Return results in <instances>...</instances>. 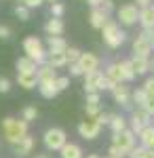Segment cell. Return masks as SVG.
<instances>
[{
	"mask_svg": "<svg viewBox=\"0 0 154 158\" xmlns=\"http://www.w3.org/2000/svg\"><path fill=\"white\" fill-rule=\"evenodd\" d=\"M99 11L104 13V15H110V13L114 11V2H112V0H104V2H101V6H99Z\"/></svg>",
	"mask_w": 154,
	"mask_h": 158,
	"instance_id": "obj_38",
	"label": "cell"
},
{
	"mask_svg": "<svg viewBox=\"0 0 154 158\" xmlns=\"http://www.w3.org/2000/svg\"><path fill=\"white\" fill-rule=\"evenodd\" d=\"M70 74H72V76H84L83 68H80L78 63H70Z\"/></svg>",
	"mask_w": 154,
	"mask_h": 158,
	"instance_id": "obj_44",
	"label": "cell"
},
{
	"mask_svg": "<svg viewBox=\"0 0 154 158\" xmlns=\"http://www.w3.org/2000/svg\"><path fill=\"white\" fill-rule=\"evenodd\" d=\"M38 89H40V95L47 99H53L59 91H57V86H55V80H49V82H38Z\"/></svg>",
	"mask_w": 154,
	"mask_h": 158,
	"instance_id": "obj_23",
	"label": "cell"
},
{
	"mask_svg": "<svg viewBox=\"0 0 154 158\" xmlns=\"http://www.w3.org/2000/svg\"><path fill=\"white\" fill-rule=\"evenodd\" d=\"M135 114H137V116H139V118H142V122H143V124H146V127H148V124H150V118H152V116H148V114H146V112H143V110H137V112H135Z\"/></svg>",
	"mask_w": 154,
	"mask_h": 158,
	"instance_id": "obj_45",
	"label": "cell"
},
{
	"mask_svg": "<svg viewBox=\"0 0 154 158\" xmlns=\"http://www.w3.org/2000/svg\"><path fill=\"white\" fill-rule=\"evenodd\" d=\"M143 127H146V124L142 122V118H139V116L133 112V114H131V118H129V131H131L133 135H139V133L143 131Z\"/></svg>",
	"mask_w": 154,
	"mask_h": 158,
	"instance_id": "obj_28",
	"label": "cell"
},
{
	"mask_svg": "<svg viewBox=\"0 0 154 158\" xmlns=\"http://www.w3.org/2000/svg\"><path fill=\"white\" fill-rule=\"evenodd\" d=\"M112 97H114V101H116V103H120L122 108L133 110L131 91H129V86H125L122 82H120V85H114V89H112Z\"/></svg>",
	"mask_w": 154,
	"mask_h": 158,
	"instance_id": "obj_7",
	"label": "cell"
},
{
	"mask_svg": "<svg viewBox=\"0 0 154 158\" xmlns=\"http://www.w3.org/2000/svg\"><path fill=\"white\" fill-rule=\"evenodd\" d=\"M24 51H25V57L32 59L36 65L47 63V51L42 49V42H40L36 36H28L24 40Z\"/></svg>",
	"mask_w": 154,
	"mask_h": 158,
	"instance_id": "obj_3",
	"label": "cell"
},
{
	"mask_svg": "<svg viewBox=\"0 0 154 158\" xmlns=\"http://www.w3.org/2000/svg\"><path fill=\"white\" fill-rule=\"evenodd\" d=\"M61 158H83V150L78 143H66V146L59 150Z\"/></svg>",
	"mask_w": 154,
	"mask_h": 158,
	"instance_id": "obj_20",
	"label": "cell"
},
{
	"mask_svg": "<svg viewBox=\"0 0 154 158\" xmlns=\"http://www.w3.org/2000/svg\"><path fill=\"white\" fill-rule=\"evenodd\" d=\"M11 91V80L9 78H0V93H9Z\"/></svg>",
	"mask_w": 154,
	"mask_h": 158,
	"instance_id": "obj_43",
	"label": "cell"
},
{
	"mask_svg": "<svg viewBox=\"0 0 154 158\" xmlns=\"http://www.w3.org/2000/svg\"><path fill=\"white\" fill-rule=\"evenodd\" d=\"M78 65L83 68L84 74H89V72H95L99 68V59H97V55H93V53H80Z\"/></svg>",
	"mask_w": 154,
	"mask_h": 158,
	"instance_id": "obj_11",
	"label": "cell"
},
{
	"mask_svg": "<svg viewBox=\"0 0 154 158\" xmlns=\"http://www.w3.org/2000/svg\"><path fill=\"white\" fill-rule=\"evenodd\" d=\"M36 76H38V82H49V80H55L57 78V70L51 68L49 63H42V65H38Z\"/></svg>",
	"mask_w": 154,
	"mask_h": 158,
	"instance_id": "obj_13",
	"label": "cell"
},
{
	"mask_svg": "<svg viewBox=\"0 0 154 158\" xmlns=\"http://www.w3.org/2000/svg\"><path fill=\"white\" fill-rule=\"evenodd\" d=\"M99 131H101V127H99L93 118H91V120H83L78 124V133H80V137H84V139H95V137H99Z\"/></svg>",
	"mask_w": 154,
	"mask_h": 158,
	"instance_id": "obj_9",
	"label": "cell"
},
{
	"mask_svg": "<svg viewBox=\"0 0 154 158\" xmlns=\"http://www.w3.org/2000/svg\"><path fill=\"white\" fill-rule=\"evenodd\" d=\"M135 2H137L135 6H139V9H146V6H150V4H152V0H135Z\"/></svg>",
	"mask_w": 154,
	"mask_h": 158,
	"instance_id": "obj_49",
	"label": "cell"
},
{
	"mask_svg": "<svg viewBox=\"0 0 154 158\" xmlns=\"http://www.w3.org/2000/svg\"><path fill=\"white\" fill-rule=\"evenodd\" d=\"M112 146L118 148L122 154H129L131 150L135 148V135L131 133L129 129H125L120 133H112Z\"/></svg>",
	"mask_w": 154,
	"mask_h": 158,
	"instance_id": "obj_5",
	"label": "cell"
},
{
	"mask_svg": "<svg viewBox=\"0 0 154 158\" xmlns=\"http://www.w3.org/2000/svg\"><path fill=\"white\" fill-rule=\"evenodd\" d=\"M108 154H110L112 158H122V156H125V154L120 152L118 148H114V146H110V150H108Z\"/></svg>",
	"mask_w": 154,
	"mask_h": 158,
	"instance_id": "obj_46",
	"label": "cell"
},
{
	"mask_svg": "<svg viewBox=\"0 0 154 158\" xmlns=\"http://www.w3.org/2000/svg\"><path fill=\"white\" fill-rule=\"evenodd\" d=\"M17 82H19V86H24V89H34V86H38V76H36V72L32 74H17Z\"/></svg>",
	"mask_w": 154,
	"mask_h": 158,
	"instance_id": "obj_18",
	"label": "cell"
},
{
	"mask_svg": "<svg viewBox=\"0 0 154 158\" xmlns=\"http://www.w3.org/2000/svg\"><path fill=\"white\" fill-rule=\"evenodd\" d=\"M106 78H110L114 85H120L122 82V76H120V70H118V63H110L106 68V74H104Z\"/></svg>",
	"mask_w": 154,
	"mask_h": 158,
	"instance_id": "obj_27",
	"label": "cell"
},
{
	"mask_svg": "<svg viewBox=\"0 0 154 158\" xmlns=\"http://www.w3.org/2000/svg\"><path fill=\"white\" fill-rule=\"evenodd\" d=\"M15 15H17L21 21H25V19H30V9H25L24 4H17V6H15Z\"/></svg>",
	"mask_w": 154,
	"mask_h": 158,
	"instance_id": "obj_35",
	"label": "cell"
},
{
	"mask_svg": "<svg viewBox=\"0 0 154 158\" xmlns=\"http://www.w3.org/2000/svg\"><path fill=\"white\" fill-rule=\"evenodd\" d=\"M139 141H142L143 148H148V150H154V124H148V127H143V131L139 135Z\"/></svg>",
	"mask_w": 154,
	"mask_h": 158,
	"instance_id": "obj_16",
	"label": "cell"
},
{
	"mask_svg": "<svg viewBox=\"0 0 154 158\" xmlns=\"http://www.w3.org/2000/svg\"><path fill=\"white\" fill-rule=\"evenodd\" d=\"M101 2H104V0H87V4H89L91 9H99V6H101Z\"/></svg>",
	"mask_w": 154,
	"mask_h": 158,
	"instance_id": "obj_48",
	"label": "cell"
},
{
	"mask_svg": "<svg viewBox=\"0 0 154 158\" xmlns=\"http://www.w3.org/2000/svg\"><path fill=\"white\" fill-rule=\"evenodd\" d=\"M150 6H152V9H154V0H152V4H150Z\"/></svg>",
	"mask_w": 154,
	"mask_h": 158,
	"instance_id": "obj_55",
	"label": "cell"
},
{
	"mask_svg": "<svg viewBox=\"0 0 154 158\" xmlns=\"http://www.w3.org/2000/svg\"><path fill=\"white\" fill-rule=\"evenodd\" d=\"M36 116H38V110H36V106H25V108H24V114H21V120L30 124L32 120H36Z\"/></svg>",
	"mask_w": 154,
	"mask_h": 158,
	"instance_id": "obj_30",
	"label": "cell"
},
{
	"mask_svg": "<svg viewBox=\"0 0 154 158\" xmlns=\"http://www.w3.org/2000/svg\"><path fill=\"white\" fill-rule=\"evenodd\" d=\"M80 53H83V51L74 49V47H68V51H66V59H68V65H70V63H78V59H80Z\"/></svg>",
	"mask_w": 154,
	"mask_h": 158,
	"instance_id": "obj_31",
	"label": "cell"
},
{
	"mask_svg": "<svg viewBox=\"0 0 154 158\" xmlns=\"http://www.w3.org/2000/svg\"><path fill=\"white\" fill-rule=\"evenodd\" d=\"M63 30H66V25H63V21L61 19H49L47 23H45V32H47L49 36H61L63 34Z\"/></svg>",
	"mask_w": 154,
	"mask_h": 158,
	"instance_id": "obj_15",
	"label": "cell"
},
{
	"mask_svg": "<svg viewBox=\"0 0 154 158\" xmlns=\"http://www.w3.org/2000/svg\"><path fill=\"white\" fill-rule=\"evenodd\" d=\"M68 42L61 36H49V53H66Z\"/></svg>",
	"mask_w": 154,
	"mask_h": 158,
	"instance_id": "obj_17",
	"label": "cell"
},
{
	"mask_svg": "<svg viewBox=\"0 0 154 158\" xmlns=\"http://www.w3.org/2000/svg\"><path fill=\"white\" fill-rule=\"evenodd\" d=\"M139 23H142L143 30H154V9L152 6L139 9Z\"/></svg>",
	"mask_w": 154,
	"mask_h": 158,
	"instance_id": "obj_14",
	"label": "cell"
},
{
	"mask_svg": "<svg viewBox=\"0 0 154 158\" xmlns=\"http://www.w3.org/2000/svg\"><path fill=\"white\" fill-rule=\"evenodd\" d=\"M87 158H101V156H97V154H91V156H87Z\"/></svg>",
	"mask_w": 154,
	"mask_h": 158,
	"instance_id": "obj_52",
	"label": "cell"
},
{
	"mask_svg": "<svg viewBox=\"0 0 154 158\" xmlns=\"http://www.w3.org/2000/svg\"><path fill=\"white\" fill-rule=\"evenodd\" d=\"M143 93L146 95H152L154 97V76H150V78H146V82H143Z\"/></svg>",
	"mask_w": 154,
	"mask_h": 158,
	"instance_id": "obj_37",
	"label": "cell"
},
{
	"mask_svg": "<svg viewBox=\"0 0 154 158\" xmlns=\"http://www.w3.org/2000/svg\"><path fill=\"white\" fill-rule=\"evenodd\" d=\"M32 150H34V137L25 135L21 141H17V143L13 146V154H17V156H28V154H32Z\"/></svg>",
	"mask_w": 154,
	"mask_h": 158,
	"instance_id": "obj_12",
	"label": "cell"
},
{
	"mask_svg": "<svg viewBox=\"0 0 154 158\" xmlns=\"http://www.w3.org/2000/svg\"><path fill=\"white\" fill-rule=\"evenodd\" d=\"M47 63L51 68H63L68 65V59H66V53H47Z\"/></svg>",
	"mask_w": 154,
	"mask_h": 158,
	"instance_id": "obj_22",
	"label": "cell"
},
{
	"mask_svg": "<svg viewBox=\"0 0 154 158\" xmlns=\"http://www.w3.org/2000/svg\"><path fill=\"white\" fill-rule=\"evenodd\" d=\"M55 86H57V91H66L70 86V78L68 76H57L55 78Z\"/></svg>",
	"mask_w": 154,
	"mask_h": 158,
	"instance_id": "obj_36",
	"label": "cell"
},
{
	"mask_svg": "<svg viewBox=\"0 0 154 158\" xmlns=\"http://www.w3.org/2000/svg\"><path fill=\"white\" fill-rule=\"evenodd\" d=\"M93 120L97 122L99 127H104V124H108V122H110V114H106V112H99V114L95 116Z\"/></svg>",
	"mask_w": 154,
	"mask_h": 158,
	"instance_id": "obj_39",
	"label": "cell"
},
{
	"mask_svg": "<svg viewBox=\"0 0 154 158\" xmlns=\"http://www.w3.org/2000/svg\"><path fill=\"white\" fill-rule=\"evenodd\" d=\"M139 110H143L148 116H154V97L152 95H146V101H143V106Z\"/></svg>",
	"mask_w": 154,
	"mask_h": 158,
	"instance_id": "obj_33",
	"label": "cell"
},
{
	"mask_svg": "<svg viewBox=\"0 0 154 158\" xmlns=\"http://www.w3.org/2000/svg\"><path fill=\"white\" fill-rule=\"evenodd\" d=\"M89 21H91V25L93 27H97V30H101L104 25H106L108 17L104 15V13L99 11V9H91V15H89Z\"/></svg>",
	"mask_w": 154,
	"mask_h": 158,
	"instance_id": "obj_24",
	"label": "cell"
},
{
	"mask_svg": "<svg viewBox=\"0 0 154 158\" xmlns=\"http://www.w3.org/2000/svg\"><path fill=\"white\" fill-rule=\"evenodd\" d=\"M47 2H51V4H53V2H59V0H47Z\"/></svg>",
	"mask_w": 154,
	"mask_h": 158,
	"instance_id": "obj_53",
	"label": "cell"
},
{
	"mask_svg": "<svg viewBox=\"0 0 154 158\" xmlns=\"http://www.w3.org/2000/svg\"><path fill=\"white\" fill-rule=\"evenodd\" d=\"M129 154H131V158H154V150H148V148L139 146V148H133Z\"/></svg>",
	"mask_w": 154,
	"mask_h": 158,
	"instance_id": "obj_29",
	"label": "cell"
},
{
	"mask_svg": "<svg viewBox=\"0 0 154 158\" xmlns=\"http://www.w3.org/2000/svg\"><path fill=\"white\" fill-rule=\"evenodd\" d=\"M150 53H152V47L148 40L143 38H135L133 40V57H142V59H150Z\"/></svg>",
	"mask_w": 154,
	"mask_h": 158,
	"instance_id": "obj_10",
	"label": "cell"
},
{
	"mask_svg": "<svg viewBox=\"0 0 154 158\" xmlns=\"http://www.w3.org/2000/svg\"><path fill=\"white\" fill-rule=\"evenodd\" d=\"M101 78H104V72H101V70L84 74V93H87V95H89V93H99Z\"/></svg>",
	"mask_w": 154,
	"mask_h": 158,
	"instance_id": "obj_8",
	"label": "cell"
},
{
	"mask_svg": "<svg viewBox=\"0 0 154 158\" xmlns=\"http://www.w3.org/2000/svg\"><path fill=\"white\" fill-rule=\"evenodd\" d=\"M15 65H17V74H32L38 70V65L32 59H28V57H19Z\"/></svg>",
	"mask_w": 154,
	"mask_h": 158,
	"instance_id": "obj_19",
	"label": "cell"
},
{
	"mask_svg": "<svg viewBox=\"0 0 154 158\" xmlns=\"http://www.w3.org/2000/svg\"><path fill=\"white\" fill-rule=\"evenodd\" d=\"M110 129H112V133H120V131H125L127 129V118L125 116H120V114H110Z\"/></svg>",
	"mask_w": 154,
	"mask_h": 158,
	"instance_id": "obj_21",
	"label": "cell"
},
{
	"mask_svg": "<svg viewBox=\"0 0 154 158\" xmlns=\"http://www.w3.org/2000/svg\"><path fill=\"white\" fill-rule=\"evenodd\" d=\"M11 36V30L6 25H0V38H9Z\"/></svg>",
	"mask_w": 154,
	"mask_h": 158,
	"instance_id": "obj_47",
	"label": "cell"
},
{
	"mask_svg": "<svg viewBox=\"0 0 154 158\" xmlns=\"http://www.w3.org/2000/svg\"><path fill=\"white\" fill-rule=\"evenodd\" d=\"M118 70H120V76H122V82H131L133 78H135V72H133V68H131V61H120L118 63Z\"/></svg>",
	"mask_w": 154,
	"mask_h": 158,
	"instance_id": "obj_25",
	"label": "cell"
},
{
	"mask_svg": "<svg viewBox=\"0 0 154 158\" xmlns=\"http://www.w3.org/2000/svg\"><path fill=\"white\" fill-rule=\"evenodd\" d=\"M63 11H66V9H63V4H61V2H53V4H51V15H53L55 19H61Z\"/></svg>",
	"mask_w": 154,
	"mask_h": 158,
	"instance_id": "obj_34",
	"label": "cell"
},
{
	"mask_svg": "<svg viewBox=\"0 0 154 158\" xmlns=\"http://www.w3.org/2000/svg\"><path fill=\"white\" fill-rule=\"evenodd\" d=\"M131 101L137 103V108H142L143 101H146V93H143V89H135V91L131 93Z\"/></svg>",
	"mask_w": 154,
	"mask_h": 158,
	"instance_id": "obj_32",
	"label": "cell"
},
{
	"mask_svg": "<svg viewBox=\"0 0 154 158\" xmlns=\"http://www.w3.org/2000/svg\"><path fill=\"white\" fill-rule=\"evenodd\" d=\"M108 158H112V156H108Z\"/></svg>",
	"mask_w": 154,
	"mask_h": 158,
	"instance_id": "obj_56",
	"label": "cell"
},
{
	"mask_svg": "<svg viewBox=\"0 0 154 158\" xmlns=\"http://www.w3.org/2000/svg\"><path fill=\"white\" fill-rule=\"evenodd\" d=\"M118 19L122 25H135L139 21V9L135 4H122L118 9Z\"/></svg>",
	"mask_w": 154,
	"mask_h": 158,
	"instance_id": "obj_6",
	"label": "cell"
},
{
	"mask_svg": "<svg viewBox=\"0 0 154 158\" xmlns=\"http://www.w3.org/2000/svg\"><path fill=\"white\" fill-rule=\"evenodd\" d=\"M150 47H152V51H154V30H152V38H150Z\"/></svg>",
	"mask_w": 154,
	"mask_h": 158,
	"instance_id": "obj_51",
	"label": "cell"
},
{
	"mask_svg": "<svg viewBox=\"0 0 154 158\" xmlns=\"http://www.w3.org/2000/svg\"><path fill=\"white\" fill-rule=\"evenodd\" d=\"M21 4H24L25 9H36V6H40L45 0H19Z\"/></svg>",
	"mask_w": 154,
	"mask_h": 158,
	"instance_id": "obj_42",
	"label": "cell"
},
{
	"mask_svg": "<svg viewBox=\"0 0 154 158\" xmlns=\"http://www.w3.org/2000/svg\"><path fill=\"white\" fill-rule=\"evenodd\" d=\"M131 61V68H133V72H135V76H142V74L150 72L148 70V59H142V57H133Z\"/></svg>",
	"mask_w": 154,
	"mask_h": 158,
	"instance_id": "obj_26",
	"label": "cell"
},
{
	"mask_svg": "<svg viewBox=\"0 0 154 158\" xmlns=\"http://www.w3.org/2000/svg\"><path fill=\"white\" fill-rule=\"evenodd\" d=\"M148 70L154 72V59H148Z\"/></svg>",
	"mask_w": 154,
	"mask_h": 158,
	"instance_id": "obj_50",
	"label": "cell"
},
{
	"mask_svg": "<svg viewBox=\"0 0 154 158\" xmlns=\"http://www.w3.org/2000/svg\"><path fill=\"white\" fill-rule=\"evenodd\" d=\"M87 103H89V106H99V103H101L99 93H89V95H87Z\"/></svg>",
	"mask_w": 154,
	"mask_h": 158,
	"instance_id": "obj_41",
	"label": "cell"
},
{
	"mask_svg": "<svg viewBox=\"0 0 154 158\" xmlns=\"http://www.w3.org/2000/svg\"><path fill=\"white\" fill-rule=\"evenodd\" d=\"M42 141H45L47 150L59 152L61 148L68 143V137H66V131H63V129H57V127H53V129H47V131H45V137H42Z\"/></svg>",
	"mask_w": 154,
	"mask_h": 158,
	"instance_id": "obj_4",
	"label": "cell"
},
{
	"mask_svg": "<svg viewBox=\"0 0 154 158\" xmlns=\"http://www.w3.org/2000/svg\"><path fill=\"white\" fill-rule=\"evenodd\" d=\"M84 112H87L89 118H95V116L101 112V108H99V106H89V103H87V106H84Z\"/></svg>",
	"mask_w": 154,
	"mask_h": 158,
	"instance_id": "obj_40",
	"label": "cell"
},
{
	"mask_svg": "<svg viewBox=\"0 0 154 158\" xmlns=\"http://www.w3.org/2000/svg\"><path fill=\"white\" fill-rule=\"evenodd\" d=\"M34 158H49V156H34Z\"/></svg>",
	"mask_w": 154,
	"mask_h": 158,
	"instance_id": "obj_54",
	"label": "cell"
},
{
	"mask_svg": "<svg viewBox=\"0 0 154 158\" xmlns=\"http://www.w3.org/2000/svg\"><path fill=\"white\" fill-rule=\"evenodd\" d=\"M2 133H4V137H6V141L11 143V146H15L17 141H21L25 135H28V122L24 120H17V118H4L2 120Z\"/></svg>",
	"mask_w": 154,
	"mask_h": 158,
	"instance_id": "obj_1",
	"label": "cell"
},
{
	"mask_svg": "<svg viewBox=\"0 0 154 158\" xmlns=\"http://www.w3.org/2000/svg\"><path fill=\"white\" fill-rule=\"evenodd\" d=\"M101 34H104V42H106L110 49H118L120 44L125 42V32L120 30V25L116 21H112V19H108L106 25L101 27Z\"/></svg>",
	"mask_w": 154,
	"mask_h": 158,
	"instance_id": "obj_2",
	"label": "cell"
}]
</instances>
